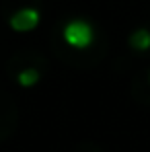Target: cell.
<instances>
[{"instance_id":"cell-4","label":"cell","mask_w":150,"mask_h":152,"mask_svg":"<svg viewBox=\"0 0 150 152\" xmlns=\"http://www.w3.org/2000/svg\"><path fill=\"white\" fill-rule=\"evenodd\" d=\"M39 70H35V68H25V70H21L19 76H17V80H19V84L23 86V88H31V86H35L37 82H39Z\"/></svg>"},{"instance_id":"cell-3","label":"cell","mask_w":150,"mask_h":152,"mask_svg":"<svg viewBox=\"0 0 150 152\" xmlns=\"http://www.w3.org/2000/svg\"><path fill=\"white\" fill-rule=\"evenodd\" d=\"M130 45L138 51H146L150 50V31L148 29H136L130 35Z\"/></svg>"},{"instance_id":"cell-1","label":"cell","mask_w":150,"mask_h":152,"mask_svg":"<svg viewBox=\"0 0 150 152\" xmlns=\"http://www.w3.org/2000/svg\"><path fill=\"white\" fill-rule=\"evenodd\" d=\"M62 37H64V41H66L70 48L86 50V48L95 41V31H93L91 23L80 21V19H74V21H70V23L64 25Z\"/></svg>"},{"instance_id":"cell-5","label":"cell","mask_w":150,"mask_h":152,"mask_svg":"<svg viewBox=\"0 0 150 152\" xmlns=\"http://www.w3.org/2000/svg\"><path fill=\"white\" fill-rule=\"evenodd\" d=\"M148 80H150V76H148Z\"/></svg>"},{"instance_id":"cell-2","label":"cell","mask_w":150,"mask_h":152,"mask_svg":"<svg viewBox=\"0 0 150 152\" xmlns=\"http://www.w3.org/2000/svg\"><path fill=\"white\" fill-rule=\"evenodd\" d=\"M39 21H41V15L37 8H21L8 19V25L19 33H27L39 25Z\"/></svg>"}]
</instances>
